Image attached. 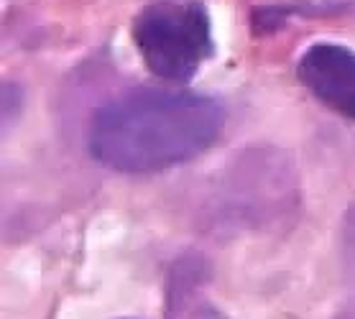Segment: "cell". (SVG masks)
Wrapping results in <instances>:
<instances>
[{
  "label": "cell",
  "instance_id": "1",
  "mask_svg": "<svg viewBox=\"0 0 355 319\" xmlns=\"http://www.w3.org/2000/svg\"><path fill=\"white\" fill-rule=\"evenodd\" d=\"M225 126V107L207 95L141 87L107 100L89 123V156L123 174H151L207 151Z\"/></svg>",
  "mask_w": 355,
  "mask_h": 319
},
{
  "label": "cell",
  "instance_id": "2",
  "mask_svg": "<svg viewBox=\"0 0 355 319\" xmlns=\"http://www.w3.org/2000/svg\"><path fill=\"white\" fill-rule=\"evenodd\" d=\"M144 64L166 82H189L215 51L207 8L197 0H156L133 18Z\"/></svg>",
  "mask_w": 355,
  "mask_h": 319
},
{
  "label": "cell",
  "instance_id": "3",
  "mask_svg": "<svg viewBox=\"0 0 355 319\" xmlns=\"http://www.w3.org/2000/svg\"><path fill=\"white\" fill-rule=\"evenodd\" d=\"M297 77L312 95L338 115L355 120V51L320 41L299 56Z\"/></svg>",
  "mask_w": 355,
  "mask_h": 319
}]
</instances>
